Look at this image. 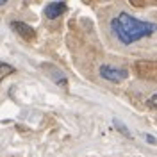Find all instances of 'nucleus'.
<instances>
[{"label": "nucleus", "instance_id": "4", "mask_svg": "<svg viewBox=\"0 0 157 157\" xmlns=\"http://www.w3.org/2000/svg\"><path fill=\"white\" fill-rule=\"evenodd\" d=\"M11 29L14 30L18 36H21L23 39H27V41H32L36 38L34 29L30 25H27V23H23V21H11Z\"/></svg>", "mask_w": 157, "mask_h": 157}, {"label": "nucleus", "instance_id": "3", "mask_svg": "<svg viewBox=\"0 0 157 157\" xmlns=\"http://www.w3.org/2000/svg\"><path fill=\"white\" fill-rule=\"evenodd\" d=\"M127 70L121 68H114V66H109V64H104L100 66V77H104L105 80H111V82H121L123 78H127Z\"/></svg>", "mask_w": 157, "mask_h": 157}, {"label": "nucleus", "instance_id": "9", "mask_svg": "<svg viewBox=\"0 0 157 157\" xmlns=\"http://www.w3.org/2000/svg\"><path fill=\"white\" fill-rule=\"evenodd\" d=\"M147 139H148V141H150V143H152V145H155V139H154V137L150 136V134H148V136H147Z\"/></svg>", "mask_w": 157, "mask_h": 157}, {"label": "nucleus", "instance_id": "2", "mask_svg": "<svg viewBox=\"0 0 157 157\" xmlns=\"http://www.w3.org/2000/svg\"><path fill=\"white\" fill-rule=\"evenodd\" d=\"M134 71H136L137 77L141 78H157V61H147V59H141L136 61L134 64Z\"/></svg>", "mask_w": 157, "mask_h": 157}, {"label": "nucleus", "instance_id": "7", "mask_svg": "<svg viewBox=\"0 0 157 157\" xmlns=\"http://www.w3.org/2000/svg\"><path fill=\"white\" fill-rule=\"evenodd\" d=\"M16 70L13 68L11 64H7V63H0V82L4 80L6 77H9V75H13Z\"/></svg>", "mask_w": 157, "mask_h": 157}, {"label": "nucleus", "instance_id": "1", "mask_svg": "<svg viewBox=\"0 0 157 157\" xmlns=\"http://www.w3.org/2000/svg\"><path fill=\"white\" fill-rule=\"evenodd\" d=\"M109 29H111L113 38L116 39L118 43H121L123 47H128V45H134L141 39L154 36L157 32V23L139 20L132 14L125 13V11H121L116 16L111 18Z\"/></svg>", "mask_w": 157, "mask_h": 157}, {"label": "nucleus", "instance_id": "6", "mask_svg": "<svg viewBox=\"0 0 157 157\" xmlns=\"http://www.w3.org/2000/svg\"><path fill=\"white\" fill-rule=\"evenodd\" d=\"M43 68H45V70H50L48 75L54 78V80H56V84H57V86H61V88H64V89H68V80H66V77H64V73H61L57 68H54V66H50V64H48V66L45 64Z\"/></svg>", "mask_w": 157, "mask_h": 157}, {"label": "nucleus", "instance_id": "8", "mask_svg": "<svg viewBox=\"0 0 157 157\" xmlns=\"http://www.w3.org/2000/svg\"><path fill=\"white\" fill-rule=\"evenodd\" d=\"M148 107H152V109H157V95H152V97L148 98Z\"/></svg>", "mask_w": 157, "mask_h": 157}, {"label": "nucleus", "instance_id": "5", "mask_svg": "<svg viewBox=\"0 0 157 157\" xmlns=\"http://www.w3.org/2000/svg\"><path fill=\"white\" fill-rule=\"evenodd\" d=\"M64 11H66V4L64 2H50V4H47V7H45V16L48 20H56Z\"/></svg>", "mask_w": 157, "mask_h": 157}, {"label": "nucleus", "instance_id": "10", "mask_svg": "<svg viewBox=\"0 0 157 157\" xmlns=\"http://www.w3.org/2000/svg\"><path fill=\"white\" fill-rule=\"evenodd\" d=\"M6 4V0H0V6H4Z\"/></svg>", "mask_w": 157, "mask_h": 157}]
</instances>
